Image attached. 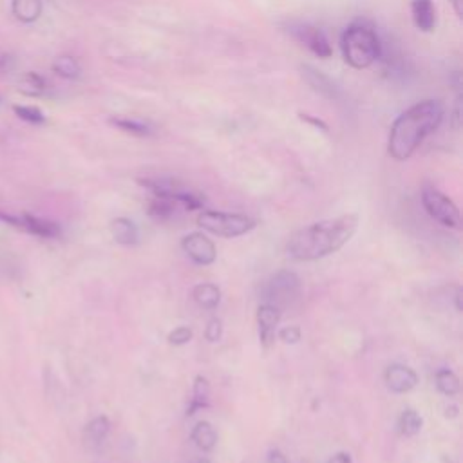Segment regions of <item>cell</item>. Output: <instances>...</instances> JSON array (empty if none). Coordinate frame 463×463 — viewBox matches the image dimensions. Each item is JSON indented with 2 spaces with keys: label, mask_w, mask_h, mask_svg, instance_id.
Returning a JSON list of instances; mask_svg holds the SVG:
<instances>
[{
  "label": "cell",
  "mask_w": 463,
  "mask_h": 463,
  "mask_svg": "<svg viewBox=\"0 0 463 463\" xmlns=\"http://www.w3.org/2000/svg\"><path fill=\"white\" fill-rule=\"evenodd\" d=\"M356 227L358 218L355 214L326 219L295 232L286 245V252L295 261H317L339 252L355 236Z\"/></svg>",
  "instance_id": "obj_1"
},
{
  "label": "cell",
  "mask_w": 463,
  "mask_h": 463,
  "mask_svg": "<svg viewBox=\"0 0 463 463\" xmlns=\"http://www.w3.org/2000/svg\"><path fill=\"white\" fill-rule=\"evenodd\" d=\"M443 112V105L438 100H423L402 112L389 130V156L397 161L409 160L423 139L438 130Z\"/></svg>",
  "instance_id": "obj_2"
},
{
  "label": "cell",
  "mask_w": 463,
  "mask_h": 463,
  "mask_svg": "<svg viewBox=\"0 0 463 463\" xmlns=\"http://www.w3.org/2000/svg\"><path fill=\"white\" fill-rule=\"evenodd\" d=\"M340 51L344 62L353 69H367L382 56L379 35L371 24L355 20L344 29L340 36Z\"/></svg>",
  "instance_id": "obj_3"
},
{
  "label": "cell",
  "mask_w": 463,
  "mask_h": 463,
  "mask_svg": "<svg viewBox=\"0 0 463 463\" xmlns=\"http://www.w3.org/2000/svg\"><path fill=\"white\" fill-rule=\"evenodd\" d=\"M197 225L203 230L219 237H239L255 228L254 219L241 214H225L215 210H205L197 215Z\"/></svg>",
  "instance_id": "obj_4"
},
{
  "label": "cell",
  "mask_w": 463,
  "mask_h": 463,
  "mask_svg": "<svg viewBox=\"0 0 463 463\" xmlns=\"http://www.w3.org/2000/svg\"><path fill=\"white\" fill-rule=\"evenodd\" d=\"M422 205L423 208L427 210V214L431 215L434 221L443 225V227L460 228V225H462V215H460V210L458 206L455 205V201L449 199L446 194H441L437 188H423Z\"/></svg>",
  "instance_id": "obj_5"
},
{
  "label": "cell",
  "mask_w": 463,
  "mask_h": 463,
  "mask_svg": "<svg viewBox=\"0 0 463 463\" xmlns=\"http://www.w3.org/2000/svg\"><path fill=\"white\" fill-rule=\"evenodd\" d=\"M301 295V281L294 272H279L268 281L264 288V298L268 304H273L281 310L289 306Z\"/></svg>",
  "instance_id": "obj_6"
},
{
  "label": "cell",
  "mask_w": 463,
  "mask_h": 463,
  "mask_svg": "<svg viewBox=\"0 0 463 463\" xmlns=\"http://www.w3.org/2000/svg\"><path fill=\"white\" fill-rule=\"evenodd\" d=\"M288 33L294 36L298 44L304 45L308 51H312L315 56L322 58V60L333 54V50H331L324 31H321L319 27L310 26V24H291L288 27Z\"/></svg>",
  "instance_id": "obj_7"
},
{
  "label": "cell",
  "mask_w": 463,
  "mask_h": 463,
  "mask_svg": "<svg viewBox=\"0 0 463 463\" xmlns=\"http://www.w3.org/2000/svg\"><path fill=\"white\" fill-rule=\"evenodd\" d=\"M0 221L17 227L20 230H26L36 237H44V239H56L62 236V228L54 221H47V219L35 218L31 214H22V215H9L0 212Z\"/></svg>",
  "instance_id": "obj_8"
},
{
  "label": "cell",
  "mask_w": 463,
  "mask_h": 463,
  "mask_svg": "<svg viewBox=\"0 0 463 463\" xmlns=\"http://www.w3.org/2000/svg\"><path fill=\"white\" fill-rule=\"evenodd\" d=\"M181 246L185 254L199 266H210L218 257V250H215L214 241L208 239L205 234L201 232H192L188 236L183 237Z\"/></svg>",
  "instance_id": "obj_9"
},
{
  "label": "cell",
  "mask_w": 463,
  "mask_h": 463,
  "mask_svg": "<svg viewBox=\"0 0 463 463\" xmlns=\"http://www.w3.org/2000/svg\"><path fill=\"white\" fill-rule=\"evenodd\" d=\"M301 75H303L304 82H306L310 87H312L315 93H319L321 96L328 100H337L340 96V91L337 87L333 80H331L330 76H326L324 73L315 69V67L308 66V63H303L301 66Z\"/></svg>",
  "instance_id": "obj_10"
},
{
  "label": "cell",
  "mask_w": 463,
  "mask_h": 463,
  "mask_svg": "<svg viewBox=\"0 0 463 463\" xmlns=\"http://www.w3.org/2000/svg\"><path fill=\"white\" fill-rule=\"evenodd\" d=\"M386 384L393 393H409L418 386V374L407 365L393 364L386 370Z\"/></svg>",
  "instance_id": "obj_11"
},
{
  "label": "cell",
  "mask_w": 463,
  "mask_h": 463,
  "mask_svg": "<svg viewBox=\"0 0 463 463\" xmlns=\"http://www.w3.org/2000/svg\"><path fill=\"white\" fill-rule=\"evenodd\" d=\"M281 310L273 304H261L257 310V324H259V337H261V342L264 346L270 344V340L273 339V333H275V328L281 322Z\"/></svg>",
  "instance_id": "obj_12"
},
{
  "label": "cell",
  "mask_w": 463,
  "mask_h": 463,
  "mask_svg": "<svg viewBox=\"0 0 463 463\" xmlns=\"http://www.w3.org/2000/svg\"><path fill=\"white\" fill-rule=\"evenodd\" d=\"M411 17L422 33H431L437 26V9L432 0H411Z\"/></svg>",
  "instance_id": "obj_13"
},
{
  "label": "cell",
  "mask_w": 463,
  "mask_h": 463,
  "mask_svg": "<svg viewBox=\"0 0 463 463\" xmlns=\"http://www.w3.org/2000/svg\"><path fill=\"white\" fill-rule=\"evenodd\" d=\"M111 234L116 243L123 246L138 245L139 241L138 227L127 218H116L114 221H111Z\"/></svg>",
  "instance_id": "obj_14"
},
{
  "label": "cell",
  "mask_w": 463,
  "mask_h": 463,
  "mask_svg": "<svg viewBox=\"0 0 463 463\" xmlns=\"http://www.w3.org/2000/svg\"><path fill=\"white\" fill-rule=\"evenodd\" d=\"M210 404V382L206 377L197 374L194 379V391H192L190 404L187 407V416H194L197 411L206 409Z\"/></svg>",
  "instance_id": "obj_15"
},
{
  "label": "cell",
  "mask_w": 463,
  "mask_h": 463,
  "mask_svg": "<svg viewBox=\"0 0 463 463\" xmlns=\"http://www.w3.org/2000/svg\"><path fill=\"white\" fill-rule=\"evenodd\" d=\"M192 297H194L197 306L203 308V310H215L221 303V289L212 282H201V284L194 286Z\"/></svg>",
  "instance_id": "obj_16"
},
{
  "label": "cell",
  "mask_w": 463,
  "mask_h": 463,
  "mask_svg": "<svg viewBox=\"0 0 463 463\" xmlns=\"http://www.w3.org/2000/svg\"><path fill=\"white\" fill-rule=\"evenodd\" d=\"M42 9H44L42 0H13L11 4V13L22 24L36 22L40 18Z\"/></svg>",
  "instance_id": "obj_17"
},
{
  "label": "cell",
  "mask_w": 463,
  "mask_h": 463,
  "mask_svg": "<svg viewBox=\"0 0 463 463\" xmlns=\"http://www.w3.org/2000/svg\"><path fill=\"white\" fill-rule=\"evenodd\" d=\"M109 431H111V422L107 416H96L85 425V443L89 447H100L107 438Z\"/></svg>",
  "instance_id": "obj_18"
},
{
  "label": "cell",
  "mask_w": 463,
  "mask_h": 463,
  "mask_svg": "<svg viewBox=\"0 0 463 463\" xmlns=\"http://www.w3.org/2000/svg\"><path fill=\"white\" fill-rule=\"evenodd\" d=\"M192 441L199 447L201 450L210 453L214 450L218 446V432H215L214 425L210 422H197L196 427L192 429Z\"/></svg>",
  "instance_id": "obj_19"
},
{
  "label": "cell",
  "mask_w": 463,
  "mask_h": 463,
  "mask_svg": "<svg viewBox=\"0 0 463 463\" xmlns=\"http://www.w3.org/2000/svg\"><path fill=\"white\" fill-rule=\"evenodd\" d=\"M18 93H22L24 96H31V98H36V96H42L47 89V82H45L44 76H40L38 73H26V75L18 80Z\"/></svg>",
  "instance_id": "obj_20"
},
{
  "label": "cell",
  "mask_w": 463,
  "mask_h": 463,
  "mask_svg": "<svg viewBox=\"0 0 463 463\" xmlns=\"http://www.w3.org/2000/svg\"><path fill=\"white\" fill-rule=\"evenodd\" d=\"M53 73L60 78H66V80H76V78H80L82 69L80 63L76 62V58L63 54L53 62Z\"/></svg>",
  "instance_id": "obj_21"
},
{
  "label": "cell",
  "mask_w": 463,
  "mask_h": 463,
  "mask_svg": "<svg viewBox=\"0 0 463 463\" xmlns=\"http://www.w3.org/2000/svg\"><path fill=\"white\" fill-rule=\"evenodd\" d=\"M178 203L169 197H158L154 196V199L149 203V215H152L154 219H161V221H165V219H170L174 214H176V210H178Z\"/></svg>",
  "instance_id": "obj_22"
},
{
  "label": "cell",
  "mask_w": 463,
  "mask_h": 463,
  "mask_svg": "<svg viewBox=\"0 0 463 463\" xmlns=\"http://www.w3.org/2000/svg\"><path fill=\"white\" fill-rule=\"evenodd\" d=\"M434 379H437V388L441 395H446V397H456L460 393V379L453 371L440 370Z\"/></svg>",
  "instance_id": "obj_23"
},
{
  "label": "cell",
  "mask_w": 463,
  "mask_h": 463,
  "mask_svg": "<svg viewBox=\"0 0 463 463\" xmlns=\"http://www.w3.org/2000/svg\"><path fill=\"white\" fill-rule=\"evenodd\" d=\"M422 425V416L414 409H405L404 413L400 414V420H398V427H400V432L404 437H414V434H418Z\"/></svg>",
  "instance_id": "obj_24"
},
{
  "label": "cell",
  "mask_w": 463,
  "mask_h": 463,
  "mask_svg": "<svg viewBox=\"0 0 463 463\" xmlns=\"http://www.w3.org/2000/svg\"><path fill=\"white\" fill-rule=\"evenodd\" d=\"M109 123L118 127L123 132L134 134V136H149L151 134V127L145 121L139 120H129V118H111Z\"/></svg>",
  "instance_id": "obj_25"
},
{
  "label": "cell",
  "mask_w": 463,
  "mask_h": 463,
  "mask_svg": "<svg viewBox=\"0 0 463 463\" xmlns=\"http://www.w3.org/2000/svg\"><path fill=\"white\" fill-rule=\"evenodd\" d=\"M13 112L20 118V120L27 121V123L33 125L45 123V114L42 112V109H38L36 105H13Z\"/></svg>",
  "instance_id": "obj_26"
},
{
  "label": "cell",
  "mask_w": 463,
  "mask_h": 463,
  "mask_svg": "<svg viewBox=\"0 0 463 463\" xmlns=\"http://www.w3.org/2000/svg\"><path fill=\"white\" fill-rule=\"evenodd\" d=\"M192 337H194V333H192L190 328L179 326V328H176V330L169 333V342L172 344V346H185V344L190 342Z\"/></svg>",
  "instance_id": "obj_27"
},
{
  "label": "cell",
  "mask_w": 463,
  "mask_h": 463,
  "mask_svg": "<svg viewBox=\"0 0 463 463\" xmlns=\"http://www.w3.org/2000/svg\"><path fill=\"white\" fill-rule=\"evenodd\" d=\"M221 335H223V322L218 317H212L208 322H206L205 328V339L208 342H218L221 339Z\"/></svg>",
  "instance_id": "obj_28"
},
{
  "label": "cell",
  "mask_w": 463,
  "mask_h": 463,
  "mask_svg": "<svg viewBox=\"0 0 463 463\" xmlns=\"http://www.w3.org/2000/svg\"><path fill=\"white\" fill-rule=\"evenodd\" d=\"M301 337H303V333H301L298 326H286V328L279 331V339L284 344H297Z\"/></svg>",
  "instance_id": "obj_29"
},
{
  "label": "cell",
  "mask_w": 463,
  "mask_h": 463,
  "mask_svg": "<svg viewBox=\"0 0 463 463\" xmlns=\"http://www.w3.org/2000/svg\"><path fill=\"white\" fill-rule=\"evenodd\" d=\"M298 118L303 121H306V123L313 125V127H317V129H321L322 132H328V125L324 123V121L321 120V118H315V116H310V114H304V112H298Z\"/></svg>",
  "instance_id": "obj_30"
},
{
  "label": "cell",
  "mask_w": 463,
  "mask_h": 463,
  "mask_svg": "<svg viewBox=\"0 0 463 463\" xmlns=\"http://www.w3.org/2000/svg\"><path fill=\"white\" fill-rule=\"evenodd\" d=\"M15 69L13 54H0V73H11Z\"/></svg>",
  "instance_id": "obj_31"
},
{
  "label": "cell",
  "mask_w": 463,
  "mask_h": 463,
  "mask_svg": "<svg viewBox=\"0 0 463 463\" xmlns=\"http://www.w3.org/2000/svg\"><path fill=\"white\" fill-rule=\"evenodd\" d=\"M268 463H288V460L279 449H272L268 453Z\"/></svg>",
  "instance_id": "obj_32"
},
{
  "label": "cell",
  "mask_w": 463,
  "mask_h": 463,
  "mask_svg": "<svg viewBox=\"0 0 463 463\" xmlns=\"http://www.w3.org/2000/svg\"><path fill=\"white\" fill-rule=\"evenodd\" d=\"M460 105H462V94H458V98H456V103H455V111H453V127H455L456 130L460 129V118H462V111H460Z\"/></svg>",
  "instance_id": "obj_33"
},
{
  "label": "cell",
  "mask_w": 463,
  "mask_h": 463,
  "mask_svg": "<svg viewBox=\"0 0 463 463\" xmlns=\"http://www.w3.org/2000/svg\"><path fill=\"white\" fill-rule=\"evenodd\" d=\"M326 463H353V458L349 453H337V455L331 456Z\"/></svg>",
  "instance_id": "obj_34"
},
{
  "label": "cell",
  "mask_w": 463,
  "mask_h": 463,
  "mask_svg": "<svg viewBox=\"0 0 463 463\" xmlns=\"http://www.w3.org/2000/svg\"><path fill=\"white\" fill-rule=\"evenodd\" d=\"M455 13L458 15V18H463V0H449Z\"/></svg>",
  "instance_id": "obj_35"
},
{
  "label": "cell",
  "mask_w": 463,
  "mask_h": 463,
  "mask_svg": "<svg viewBox=\"0 0 463 463\" xmlns=\"http://www.w3.org/2000/svg\"><path fill=\"white\" fill-rule=\"evenodd\" d=\"M460 301H462V289L458 288V291H456V310L462 312V303H460Z\"/></svg>",
  "instance_id": "obj_36"
},
{
  "label": "cell",
  "mask_w": 463,
  "mask_h": 463,
  "mask_svg": "<svg viewBox=\"0 0 463 463\" xmlns=\"http://www.w3.org/2000/svg\"><path fill=\"white\" fill-rule=\"evenodd\" d=\"M194 463H212V462H208V460L206 458H201V460H196V462Z\"/></svg>",
  "instance_id": "obj_37"
}]
</instances>
